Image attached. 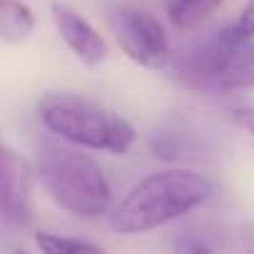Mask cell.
I'll return each instance as SVG.
<instances>
[{
	"label": "cell",
	"instance_id": "1",
	"mask_svg": "<svg viewBox=\"0 0 254 254\" xmlns=\"http://www.w3.org/2000/svg\"><path fill=\"white\" fill-rule=\"evenodd\" d=\"M212 194V182L192 170L155 172L120 199L110 214V227L120 234H142L190 214Z\"/></svg>",
	"mask_w": 254,
	"mask_h": 254
},
{
	"label": "cell",
	"instance_id": "2",
	"mask_svg": "<svg viewBox=\"0 0 254 254\" xmlns=\"http://www.w3.org/2000/svg\"><path fill=\"white\" fill-rule=\"evenodd\" d=\"M35 175L60 209L80 219L107 214L112 190L102 167L90 155L72 147L43 145L35 155Z\"/></svg>",
	"mask_w": 254,
	"mask_h": 254
},
{
	"label": "cell",
	"instance_id": "3",
	"mask_svg": "<svg viewBox=\"0 0 254 254\" xmlns=\"http://www.w3.org/2000/svg\"><path fill=\"white\" fill-rule=\"evenodd\" d=\"M177 77L204 92H242L254 87V38H242L234 25L194 40L175 63Z\"/></svg>",
	"mask_w": 254,
	"mask_h": 254
},
{
	"label": "cell",
	"instance_id": "4",
	"mask_svg": "<svg viewBox=\"0 0 254 254\" xmlns=\"http://www.w3.org/2000/svg\"><path fill=\"white\" fill-rule=\"evenodd\" d=\"M38 117L60 140L110 155L130 152L137 132L117 112L72 95H48L38 105Z\"/></svg>",
	"mask_w": 254,
	"mask_h": 254
},
{
	"label": "cell",
	"instance_id": "5",
	"mask_svg": "<svg viewBox=\"0 0 254 254\" xmlns=\"http://www.w3.org/2000/svg\"><path fill=\"white\" fill-rule=\"evenodd\" d=\"M107 20L117 45L135 65L145 70H165L170 65L172 60L170 38L165 33V25L152 13L132 5H122L112 8Z\"/></svg>",
	"mask_w": 254,
	"mask_h": 254
},
{
	"label": "cell",
	"instance_id": "6",
	"mask_svg": "<svg viewBox=\"0 0 254 254\" xmlns=\"http://www.w3.org/2000/svg\"><path fill=\"white\" fill-rule=\"evenodd\" d=\"M35 165H30L20 152L13 147H3V160H0V217L5 227L23 229L35 217V202H33V180H35Z\"/></svg>",
	"mask_w": 254,
	"mask_h": 254
},
{
	"label": "cell",
	"instance_id": "7",
	"mask_svg": "<svg viewBox=\"0 0 254 254\" xmlns=\"http://www.w3.org/2000/svg\"><path fill=\"white\" fill-rule=\"evenodd\" d=\"M50 18L55 30L60 33L63 43L70 48V53L87 67H97L107 58V43L105 38L67 3H55L50 5Z\"/></svg>",
	"mask_w": 254,
	"mask_h": 254
},
{
	"label": "cell",
	"instance_id": "8",
	"mask_svg": "<svg viewBox=\"0 0 254 254\" xmlns=\"http://www.w3.org/2000/svg\"><path fill=\"white\" fill-rule=\"evenodd\" d=\"M147 147L157 160H192L204 152L202 140L185 127H162L150 135Z\"/></svg>",
	"mask_w": 254,
	"mask_h": 254
},
{
	"label": "cell",
	"instance_id": "9",
	"mask_svg": "<svg viewBox=\"0 0 254 254\" xmlns=\"http://www.w3.org/2000/svg\"><path fill=\"white\" fill-rule=\"evenodd\" d=\"M35 30V15L23 0H0V38L10 45L25 43Z\"/></svg>",
	"mask_w": 254,
	"mask_h": 254
},
{
	"label": "cell",
	"instance_id": "10",
	"mask_svg": "<svg viewBox=\"0 0 254 254\" xmlns=\"http://www.w3.org/2000/svg\"><path fill=\"white\" fill-rule=\"evenodd\" d=\"M222 3L224 0H167L165 10L172 28L187 33V30L199 28Z\"/></svg>",
	"mask_w": 254,
	"mask_h": 254
},
{
	"label": "cell",
	"instance_id": "11",
	"mask_svg": "<svg viewBox=\"0 0 254 254\" xmlns=\"http://www.w3.org/2000/svg\"><path fill=\"white\" fill-rule=\"evenodd\" d=\"M35 244L40 252L45 254H70V252H102V247L97 242H87L80 237H65V234H55V232H38L35 234Z\"/></svg>",
	"mask_w": 254,
	"mask_h": 254
},
{
	"label": "cell",
	"instance_id": "12",
	"mask_svg": "<svg viewBox=\"0 0 254 254\" xmlns=\"http://www.w3.org/2000/svg\"><path fill=\"white\" fill-rule=\"evenodd\" d=\"M234 30L242 35V38H254V0H247L239 18L232 23Z\"/></svg>",
	"mask_w": 254,
	"mask_h": 254
},
{
	"label": "cell",
	"instance_id": "13",
	"mask_svg": "<svg viewBox=\"0 0 254 254\" xmlns=\"http://www.w3.org/2000/svg\"><path fill=\"white\" fill-rule=\"evenodd\" d=\"M175 249H180V252H212L214 244L212 242H204L199 234H182L175 242Z\"/></svg>",
	"mask_w": 254,
	"mask_h": 254
},
{
	"label": "cell",
	"instance_id": "14",
	"mask_svg": "<svg viewBox=\"0 0 254 254\" xmlns=\"http://www.w3.org/2000/svg\"><path fill=\"white\" fill-rule=\"evenodd\" d=\"M232 120L242 127L244 132H249L254 137V107H237L232 112Z\"/></svg>",
	"mask_w": 254,
	"mask_h": 254
}]
</instances>
